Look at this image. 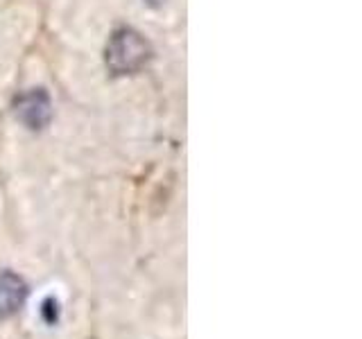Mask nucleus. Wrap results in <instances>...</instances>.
<instances>
[{"label": "nucleus", "mask_w": 362, "mask_h": 339, "mask_svg": "<svg viewBox=\"0 0 362 339\" xmlns=\"http://www.w3.org/2000/svg\"><path fill=\"white\" fill-rule=\"evenodd\" d=\"M18 116L25 120L30 127H41V124L48 120L50 116V105H48V97L43 93H30L21 100L18 105Z\"/></svg>", "instance_id": "nucleus-2"}, {"label": "nucleus", "mask_w": 362, "mask_h": 339, "mask_svg": "<svg viewBox=\"0 0 362 339\" xmlns=\"http://www.w3.org/2000/svg\"><path fill=\"white\" fill-rule=\"evenodd\" d=\"M21 299H23V282L16 276L5 274L0 278V312L3 314L14 312L16 305H21Z\"/></svg>", "instance_id": "nucleus-3"}, {"label": "nucleus", "mask_w": 362, "mask_h": 339, "mask_svg": "<svg viewBox=\"0 0 362 339\" xmlns=\"http://www.w3.org/2000/svg\"><path fill=\"white\" fill-rule=\"evenodd\" d=\"M150 48L141 39V34L132 30H120L111 37V43L107 48V64L116 75L134 73L147 61Z\"/></svg>", "instance_id": "nucleus-1"}]
</instances>
